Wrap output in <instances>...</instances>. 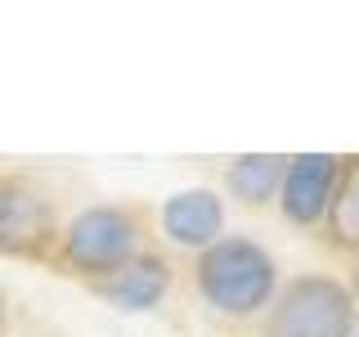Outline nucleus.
I'll use <instances>...</instances> for the list:
<instances>
[{"label": "nucleus", "mask_w": 359, "mask_h": 337, "mask_svg": "<svg viewBox=\"0 0 359 337\" xmlns=\"http://www.w3.org/2000/svg\"><path fill=\"white\" fill-rule=\"evenodd\" d=\"M355 337H359V329H355Z\"/></svg>", "instance_id": "11"}, {"label": "nucleus", "mask_w": 359, "mask_h": 337, "mask_svg": "<svg viewBox=\"0 0 359 337\" xmlns=\"http://www.w3.org/2000/svg\"><path fill=\"white\" fill-rule=\"evenodd\" d=\"M99 292H104V301H112V306L126 310V315L153 310V306H162V297L171 292V265L157 252H140L126 270H117L112 279H104Z\"/></svg>", "instance_id": "7"}, {"label": "nucleus", "mask_w": 359, "mask_h": 337, "mask_svg": "<svg viewBox=\"0 0 359 337\" xmlns=\"http://www.w3.org/2000/svg\"><path fill=\"white\" fill-rule=\"evenodd\" d=\"M198 292L216 315L229 319H252L261 315L278 292V265L256 239L243 234H224L216 247L198 256Z\"/></svg>", "instance_id": "1"}, {"label": "nucleus", "mask_w": 359, "mask_h": 337, "mask_svg": "<svg viewBox=\"0 0 359 337\" xmlns=\"http://www.w3.org/2000/svg\"><path fill=\"white\" fill-rule=\"evenodd\" d=\"M54 239V207L18 176H0V252L41 256Z\"/></svg>", "instance_id": "4"}, {"label": "nucleus", "mask_w": 359, "mask_h": 337, "mask_svg": "<svg viewBox=\"0 0 359 337\" xmlns=\"http://www.w3.org/2000/svg\"><path fill=\"white\" fill-rule=\"evenodd\" d=\"M323 225H328L332 247L359 252V157L341 162V180H337V194H332V207Z\"/></svg>", "instance_id": "9"}, {"label": "nucleus", "mask_w": 359, "mask_h": 337, "mask_svg": "<svg viewBox=\"0 0 359 337\" xmlns=\"http://www.w3.org/2000/svg\"><path fill=\"white\" fill-rule=\"evenodd\" d=\"M351 292H355V301H359V261H355V284H351Z\"/></svg>", "instance_id": "10"}, {"label": "nucleus", "mask_w": 359, "mask_h": 337, "mask_svg": "<svg viewBox=\"0 0 359 337\" xmlns=\"http://www.w3.org/2000/svg\"><path fill=\"white\" fill-rule=\"evenodd\" d=\"M283 171H287V157H278V153H243V157L229 162L224 185H229V194L238 198L243 207H261V202L278 198Z\"/></svg>", "instance_id": "8"}, {"label": "nucleus", "mask_w": 359, "mask_h": 337, "mask_svg": "<svg viewBox=\"0 0 359 337\" xmlns=\"http://www.w3.org/2000/svg\"><path fill=\"white\" fill-rule=\"evenodd\" d=\"M269 337H355L359 301L332 275H297L269 306Z\"/></svg>", "instance_id": "2"}, {"label": "nucleus", "mask_w": 359, "mask_h": 337, "mask_svg": "<svg viewBox=\"0 0 359 337\" xmlns=\"http://www.w3.org/2000/svg\"><path fill=\"white\" fill-rule=\"evenodd\" d=\"M140 216L130 207H86L63 230V256L90 279H112L140 256Z\"/></svg>", "instance_id": "3"}, {"label": "nucleus", "mask_w": 359, "mask_h": 337, "mask_svg": "<svg viewBox=\"0 0 359 337\" xmlns=\"http://www.w3.org/2000/svg\"><path fill=\"white\" fill-rule=\"evenodd\" d=\"M341 162L346 157L332 153H297L287 157L283 185H278V207L292 225H319L328 220L337 180H341Z\"/></svg>", "instance_id": "5"}, {"label": "nucleus", "mask_w": 359, "mask_h": 337, "mask_svg": "<svg viewBox=\"0 0 359 337\" xmlns=\"http://www.w3.org/2000/svg\"><path fill=\"white\" fill-rule=\"evenodd\" d=\"M157 225H162V234L175 247H189V252L202 256L207 247H216L224 239V202H220L216 189H207V185L180 189V194H171L162 202Z\"/></svg>", "instance_id": "6"}]
</instances>
